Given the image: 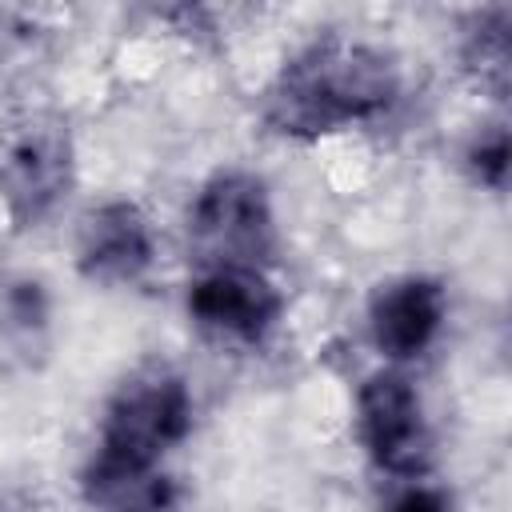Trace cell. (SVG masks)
Wrapping results in <instances>:
<instances>
[{"mask_svg": "<svg viewBox=\"0 0 512 512\" xmlns=\"http://www.w3.org/2000/svg\"><path fill=\"white\" fill-rule=\"evenodd\" d=\"M396 92L400 80L384 52L328 36L280 68L264 92V124L292 140H316L384 116Z\"/></svg>", "mask_w": 512, "mask_h": 512, "instance_id": "7a4b0ae2", "label": "cell"}, {"mask_svg": "<svg viewBox=\"0 0 512 512\" xmlns=\"http://www.w3.org/2000/svg\"><path fill=\"white\" fill-rule=\"evenodd\" d=\"M48 324V300L32 280H0V348L28 352Z\"/></svg>", "mask_w": 512, "mask_h": 512, "instance_id": "9c48e42d", "label": "cell"}, {"mask_svg": "<svg viewBox=\"0 0 512 512\" xmlns=\"http://www.w3.org/2000/svg\"><path fill=\"white\" fill-rule=\"evenodd\" d=\"M448 316L444 284L432 276H400L372 292L368 336L388 360H416L432 348Z\"/></svg>", "mask_w": 512, "mask_h": 512, "instance_id": "52a82bcc", "label": "cell"}, {"mask_svg": "<svg viewBox=\"0 0 512 512\" xmlns=\"http://www.w3.org/2000/svg\"><path fill=\"white\" fill-rule=\"evenodd\" d=\"M464 60L480 76V84H488L492 92L504 96V88H508V16H504V8L476 16V24L464 36Z\"/></svg>", "mask_w": 512, "mask_h": 512, "instance_id": "30bf717a", "label": "cell"}, {"mask_svg": "<svg viewBox=\"0 0 512 512\" xmlns=\"http://www.w3.org/2000/svg\"><path fill=\"white\" fill-rule=\"evenodd\" d=\"M188 428L192 392L184 376L168 364H140L104 408L96 456L84 468V496L108 508L172 504V488L156 468Z\"/></svg>", "mask_w": 512, "mask_h": 512, "instance_id": "6da1fadb", "label": "cell"}, {"mask_svg": "<svg viewBox=\"0 0 512 512\" xmlns=\"http://www.w3.org/2000/svg\"><path fill=\"white\" fill-rule=\"evenodd\" d=\"M356 432L368 460L392 480H424L432 468V432L412 380L396 368L372 372L356 388Z\"/></svg>", "mask_w": 512, "mask_h": 512, "instance_id": "277c9868", "label": "cell"}, {"mask_svg": "<svg viewBox=\"0 0 512 512\" xmlns=\"http://www.w3.org/2000/svg\"><path fill=\"white\" fill-rule=\"evenodd\" d=\"M152 228L132 200H108L80 220L76 268L92 284H132L152 264Z\"/></svg>", "mask_w": 512, "mask_h": 512, "instance_id": "ba28073f", "label": "cell"}, {"mask_svg": "<svg viewBox=\"0 0 512 512\" xmlns=\"http://www.w3.org/2000/svg\"><path fill=\"white\" fill-rule=\"evenodd\" d=\"M468 168H472V176H476L484 188L504 192V176H508V136H504V128H496V132L472 140V148H468Z\"/></svg>", "mask_w": 512, "mask_h": 512, "instance_id": "8fae6325", "label": "cell"}, {"mask_svg": "<svg viewBox=\"0 0 512 512\" xmlns=\"http://www.w3.org/2000/svg\"><path fill=\"white\" fill-rule=\"evenodd\" d=\"M284 312V296L272 288L264 268L216 264L188 288V316L216 340L260 344Z\"/></svg>", "mask_w": 512, "mask_h": 512, "instance_id": "8992f818", "label": "cell"}, {"mask_svg": "<svg viewBox=\"0 0 512 512\" xmlns=\"http://www.w3.org/2000/svg\"><path fill=\"white\" fill-rule=\"evenodd\" d=\"M188 240L200 256V268H268L280 236L264 180L252 172H216L192 204Z\"/></svg>", "mask_w": 512, "mask_h": 512, "instance_id": "3957f363", "label": "cell"}, {"mask_svg": "<svg viewBox=\"0 0 512 512\" xmlns=\"http://www.w3.org/2000/svg\"><path fill=\"white\" fill-rule=\"evenodd\" d=\"M72 184V140L56 120H24L0 132V204L16 228L40 224Z\"/></svg>", "mask_w": 512, "mask_h": 512, "instance_id": "5b68a950", "label": "cell"}]
</instances>
